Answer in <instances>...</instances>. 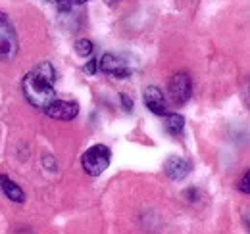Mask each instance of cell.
I'll list each match as a JSON object with an SVG mask.
<instances>
[{"label":"cell","instance_id":"6da1fadb","mask_svg":"<svg viewBox=\"0 0 250 234\" xmlns=\"http://www.w3.org/2000/svg\"><path fill=\"white\" fill-rule=\"evenodd\" d=\"M21 90L27 102L37 110H46L56 98V69L50 61H41L23 75Z\"/></svg>","mask_w":250,"mask_h":234},{"label":"cell","instance_id":"7a4b0ae2","mask_svg":"<svg viewBox=\"0 0 250 234\" xmlns=\"http://www.w3.org/2000/svg\"><path fill=\"white\" fill-rule=\"evenodd\" d=\"M112 152L104 144H94L81 156V167L89 176H100L110 165Z\"/></svg>","mask_w":250,"mask_h":234},{"label":"cell","instance_id":"3957f363","mask_svg":"<svg viewBox=\"0 0 250 234\" xmlns=\"http://www.w3.org/2000/svg\"><path fill=\"white\" fill-rule=\"evenodd\" d=\"M18 50H20V42L16 29L8 20V16L0 12V59L12 61L18 56Z\"/></svg>","mask_w":250,"mask_h":234},{"label":"cell","instance_id":"277c9868","mask_svg":"<svg viewBox=\"0 0 250 234\" xmlns=\"http://www.w3.org/2000/svg\"><path fill=\"white\" fill-rule=\"evenodd\" d=\"M167 96L169 100L175 104V106H183L187 104L192 96V81L188 77V73L181 71V73H175L169 83H167Z\"/></svg>","mask_w":250,"mask_h":234},{"label":"cell","instance_id":"5b68a950","mask_svg":"<svg viewBox=\"0 0 250 234\" xmlns=\"http://www.w3.org/2000/svg\"><path fill=\"white\" fill-rule=\"evenodd\" d=\"M98 69L104 75H110L114 79H127V77H131V67L127 65V61H124L116 54H110V52H106L102 58L98 59Z\"/></svg>","mask_w":250,"mask_h":234},{"label":"cell","instance_id":"8992f818","mask_svg":"<svg viewBox=\"0 0 250 234\" xmlns=\"http://www.w3.org/2000/svg\"><path fill=\"white\" fill-rule=\"evenodd\" d=\"M44 114L50 117V119H56V121H71L79 116V104L77 102H69V100H60L56 98L46 110Z\"/></svg>","mask_w":250,"mask_h":234},{"label":"cell","instance_id":"52a82bcc","mask_svg":"<svg viewBox=\"0 0 250 234\" xmlns=\"http://www.w3.org/2000/svg\"><path fill=\"white\" fill-rule=\"evenodd\" d=\"M164 171L171 180H183L192 171V163L181 156H169L164 163Z\"/></svg>","mask_w":250,"mask_h":234},{"label":"cell","instance_id":"ba28073f","mask_svg":"<svg viewBox=\"0 0 250 234\" xmlns=\"http://www.w3.org/2000/svg\"><path fill=\"white\" fill-rule=\"evenodd\" d=\"M143 100H145V106L154 114V116H166L167 114V104H166V96L164 92L158 87L150 85V87L145 88L143 92Z\"/></svg>","mask_w":250,"mask_h":234},{"label":"cell","instance_id":"9c48e42d","mask_svg":"<svg viewBox=\"0 0 250 234\" xmlns=\"http://www.w3.org/2000/svg\"><path fill=\"white\" fill-rule=\"evenodd\" d=\"M0 192L10 200V202H16V204H23L25 202V192L21 190V186L12 180L10 176L0 175Z\"/></svg>","mask_w":250,"mask_h":234},{"label":"cell","instance_id":"30bf717a","mask_svg":"<svg viewBox=\"0 0 250 234\" xmlns=\"http://www.w3.org/2000/svg\"><path fill=\"white\" fill-rule=\"evenodd\" d=\"M164 129H166L167 135L179 136L183 133V129H185V117L179 116V114H169L167 112L164 116Z\"/></svg>","mask_w":250,"mask_h":234},{"label":"cell","instance_id":"8fae6325","mask_svg":"<svg viewBox=\"0 0 250 234\" xmlns=\"http://www.w3.org/2000/svg\"><path fill=\"white\" fill-rule=\"evenodd\" d=\"M73 48H75V54H77L79 58H89L94 52V44L89 39H79Z\"/></svg>","mask_w":250,"mask_h":234},{"label":"cell","instance_id":"7c38bea8","mask_svg":"<svg viewBox=\"0 0 250 234\" xmlns=\"http://www.w3.org/2000/svg\"><path fill=\"white\" fill-rule=\"evenodd\" d=\"M96 69H98V59L96 58H91L89 61H87V65L83 67V71H85V73H89V75H94V73H96Z\"/></svg>","mask_w":250,"mask_h":234},{"label":"cell","instance_id":"4fadbf2b","mask_svg":"<svg viewBox=\"0 0 250 234\" xmlns=\"http://www.w3.org/2000/svg\"><path fill=\"white\" fill-rule=\"evenodd\" d=\"M120 98H122V106H124L125 112H133V108H135V106H133V100H131V98H129L125 92H122V94H120Z\"/></svg>","mask_w":250,"mask_h":234},{"label":"cell","instance_id":"5bb4252c","mask_svg":"<svg viewBox=\"0 0 250 234\" xmlns=\"http://www.w3.org/2000/svg\"><path fill=\"white\" fill-rule=\"evenodd\" d=\"M239 190L243 192V194H249L250 188H249V173H245L243 178H241V182H239Z\"/></svg>","mask_w":250,"mask_h":234},{"label":"cell","instance_id":"9a60e30c","mask_svg":"<svg viewBox=\"0 0 250 234\" xmlns=\"http://www.w3.org/2000/svg\"><path fill=\"white\" fill-rule=\"evenodd\" d=\"M71 6H81V4H85V2H89V0H67Z\"/></svg>","mask_w":250,"mask_h":234},{"label":"cell","instance_id":"2e32d148","mask_svg":"<svg viewBox=\"0 0 250 234\" xmlns=\"http://www.w3.org/2000/svg\"><path fill=\"white\" fill-rule=\"evenodd\" d=\"M48 2H52V4H56V2H58V0H48Z\"/></svg>","mask_w":250,"mask_h":234}]
</instances>
